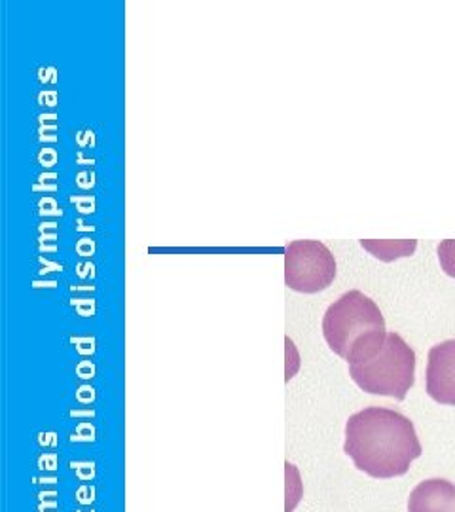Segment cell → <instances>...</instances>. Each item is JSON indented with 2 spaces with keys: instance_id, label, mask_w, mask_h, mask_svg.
I'll return each instance as SVG.
<instances>
[{
  "instance_id": "8992f818",
  "label": "cell",
  "mask_w": 455,
  "mask_h": 512,
  "mask_svg": "<svg viewBox=\"0 0 455 512\" xmlns=\"http://www.w3.org/2000/svg\"><path fill=\"white\" fill-rule=\"evenodd\" d=\"M408 512H455V486L444 478L419 482L408 499Z\"/></svg>"
},
{
  "instance_id": "277c9868",
  "label": "cell",
  "mask_w": 455,
  "mask_h": 512,
  "mask_svg": "<svg viewBox=\"0 0 455 512\" xmlns=\"http://www.w3.org/2000/svg\"><path fill=\"white\" fill-rule=\"evenodd\" d=\"M336 277V260L325 243L296 239L285 249V283L296 293H321Z\"/></svg>"
},
{
  "instance_id": "ba28073f",
  "label": "cell",
  "mask_w": 455,
  "mask_h": 512,
  "mask_svg": "<svg viewBox=\"0 0 455 512\" xmlns=\"http://www.w3.org/2000/svg\"><path fill=\"white\" fill-rule=\"evenodd\" d=\"M440 266L450 277H455V239H444L438 245Z\"/></svg>"
},
{
  "instance_id": "9c48e42d",
  "label": "cell",
  "mask_w": 455,
  "mask_h": 512,
  "mask_svg": "<svg viewBox=\"0 0 455 512\" xmlns=\"http://www.w3.org/2000/svg\"><path fill=\"white\" fill-rule=\"evenodd\" d=\"M74 203L80 205V211L82 213H93V207H95V200L88 196V198H73Z\"/></svg>"
},
{
  "instance_id": "7a4b0ae2",
  "label": "cell",
  "mask_w": 455,
  "mask_h": 512,
  "mask_svg": "<svg viewBox=\"0 0 455 512\" xmlns=\"http://www.w3.org/2000/svg\"><path fill=\"white\" fill-rule=\"evenodd\" d=\"M387 334L378 304L361 293L349 291L328 306L323 317V336L328 348L353 363L368 349L378 346Z\"/></svg>"
},
{
  "instance_id": "3957f363",
  "label": "cell",
  "mask_w": 455,
  "mask_h": 512,
  "mask_svg": "<svg viewBox=\"0 0 455 512\" xmlns=\"http://www.w3.org/2000/svg\"><path fill=\"white\" fill-rule=\"evenodd\" d=\"M349 374L370 395L404 401L416 382V351L397 332H387L378 346L349 363Z\"/></svg>"
},
{
  "instance_id": "8fae6325",
  "label": "cell",
  "mask_w": 455,
  "mask_h": 512,
  "mask_svg": "<svg viewBox=\"0 0 455 512\" xmlns=\"http://www.w3.org/2000/svg\"><path fill=\"white\" fill-rule=\"evenodd\" d=\"M40 162L44 164L46 162V150L40 152ZM55 164V152L52 148H48V165Z\"/></svg>"
},
{
  "instance_id": "6da1fadb",
  "label": "cell",
  "mask_w": 455,
  "mask_h": 512,
  "mask_svg": "<svg viewBox=\"0 0 455 512\" xmlns=\"http://www.w3.org/2000/svg\"><path fill=\"white\" fill-rule=\"evenodd\" d=\"M344 452L366 475L395 478L408 473L423 448L414 423L401 412L370 406L349 416Z\"/></svg>"
},
{
  "instance_id": "52a82bcc",
  "label": "cell",
  "mask_w": 455,
  "mask_h": 512,
  "mask_svg": "<svg viewBox=\"0 0 455 512\" xmlns=\"http://www.w3.org/2000/svg\"><path fill=\"white\" fill-rule=\"evenodd\" d=\"M364 247L372 256L383 262H393L402 256H412L418 249L416 239H361Z\"/></svg>"
},
{
  "instance_id": "5b68a950",
  "label": "cell",
  "mask_w": 455,
  "mask_h": 512,
  "mask_svg": "<svg viewBox=\"0 0 455 512\" xmlns=\"http://www.w3.org/2000/svg\"><path fill=\"white\" fill-rule=\"evenodd\" d=\"M425 376L429 397L438 404L455 406V340L431 348Z\"/></svg>"
},
{
  "instance_id": "30bf717a",
  "label": "cell",
  "mask_w": 455,
  "mask_h": 512,
  "mask_svg": "<svg viewBox=\"0 0 455 512\" xmlns=\"http://www.w3.org/2000/svg\"><path fill=\"white\" fill-rule=\"evenodd\" d=\"M78 253L80 255H91L93 253V249H95V245H93V241H90V239H80V243H78Z\"/></svg>"
}]
</instances>
